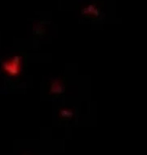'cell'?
<instances>
[{"label":"cell","mask_w":147,"mask_h":155,"mask_svg":"<svg viewBox=\"0 0 147 155\" xmlns=\"http://www.w3.org/2000/svg\"><path fill=\"white\" fill-rule=\"evenodd\" d=\"M22 68V58L19 56H15L9 60H5L2 64V69L8 76L17 77Z\"/></svg>","instance_id":"obj_1"},{"label":"cell","mask_w":147,"mask_h":155,"mask_svg":"<svg viewBox=\"0 0 147 155\" xmlns=\"http://www.w3.org/2000/svg\"><path fill=\"white\" fill-rule=\"evenodd\" d=\"M82 14L89 18L95 19L101 15V7L97 2H91L81 10Z\"/></svg>","instance_id":"obj_2"},{"label":"cell","mask_w":147,"mask_h":155,"mask_svg":"<svg viewBox=\"0 0 147 155\" xmlns=\"http://www.w3.org/2000/svg\"><path fill=\"white\" fill-rule=\"evenodd\" d=\"M65 90V82L63 79H56L51 83L50 91L51 94L52 95H57L61 94Z\"/></svg>","instance_id":"obj_3"},{"label":"cell","mask_w":147,"mask_h":155,"mask_svg":"<svg viewBox=\"0 0 147 155\" xmlns=\"http://www.w3.org/2000/svg\"><path fill=\"white\" fill-rule=\"evenodd\" d=\"M60 113H61V117H62L63 118H66V119H68V118L72 117V111L70 110V109H62Z\"/></svg>","instance_id":"obj_4"},{"label":"cell","mask_w":147,"mask_h":155,"mask_svg":"<svg viewBox=\"0 0 147 155\" xmlns=\"http://www.w3.org/2000/svg\"><path fill=\"white\" fill-rule=\"evenodd\" d=\"M23 155H30V154H28V153H27V154H23Z\"/></svg>","instance_id":"obj_5"}]
</instances>
